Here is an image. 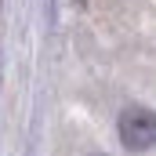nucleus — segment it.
Wrapping results in <instances>:
<instances>
[{
  "label": "nucleus",
  "instance_id": "2",
  "mask_svg": "<svg viewBox=\"0 0 156 156\" xmlns=\"http://www.w3.org/2000/svg\"><path fill=\"white\" fill-rule=\"evenodd\" d=\"M91 156H105V153H91Z\"/></svg>",
  "mask_w": 156,
  "mask_h": 156
},
{
  "label": "nucleus",
  "instance_id": "1",
  "mask_svg": "<svg viewBox=\"0 0 156 156\" xmlns=\"http://www.w3.org/2000/svg\"><path fill=\"white\" fill-rule=\"evenodd\" d=\"M116 131H120V142H123L127 153H145V149L156 145V113L145 109V105H131V109L120 113Z\"/></svg>",
  "mask_w": 156,
  "mask_h": 156
}]
</instances>
